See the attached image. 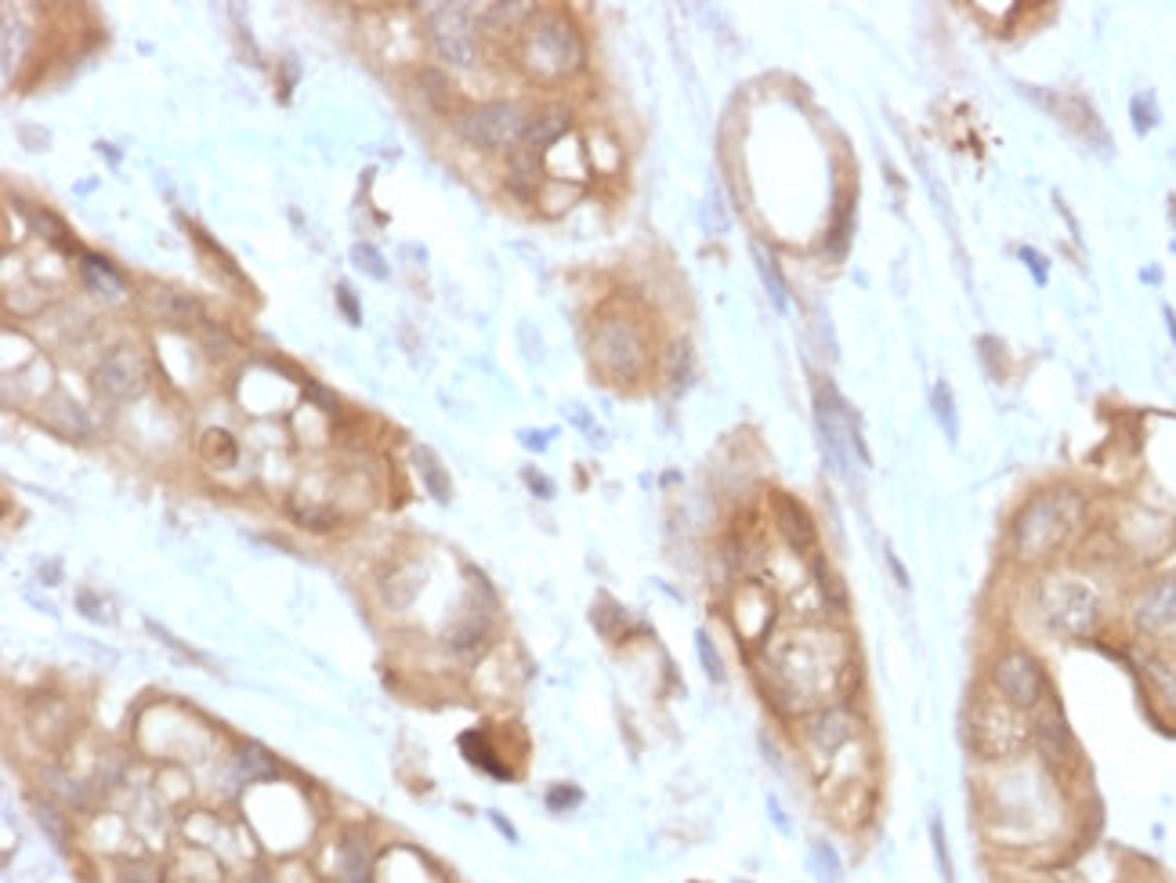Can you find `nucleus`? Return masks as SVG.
Masks as SVG:
<instances>
[{
	"label": "nucleus",
	"mask_w": 1176,
	"mask_h": 883,
	"mask_svg": "<svg viewBox=\"0 0 1176 883\" xmlns=\"http://www.w3.org/2000/svg\"><path fill=\"white\" fill-rule=\"evenodd\" d=\"M1086 519V497L1078 489H1046L1032 497L1013 519V558L1024 565L1046 562L1072 540Z\"/></svg>",
	"instance_id": "obj_1"
},
{
	"label": "nucleus",
	"mask_w": 1176,
	"mask_h": 883,
	"mask_svg": "<svg viewBox=\"0 0 1176 883\" xmlns=\"http://www.w3.org/2000/svg\"><path fill=\"white\" fill-rule=\"evenodd\" d=\"M967 742L981 760H1013L1028 750L1032 742V725L1028 714H1021L1018 706H1010L1007 699L996 692H981L967 714Z\"/></svg>",
	"instance_id": "obj_2"
},
{
	"label": "nucleus",
	"mask_w": 1176,
	"mask_h": 883,
	"mask_svg": "<svg viewBox=\"0 0 1176 883\" xmlns=\"http://www.w3.org/2000/svg\"><path fill=\"white\" fill-rule=\"evenodd\" d=\"M522 66L539 80L568 77L583 66V40L565 18L536 15L522 37Z\"/></svg>",
	"instance_id": "obj_3"
},
{
	"label": "nucleus",
	"mask_w": 1176,
	"mask_h": 883,
	"mask_svg": "<svg viewBox=\"0 0 1176 883\" xmlns=\"http://www.w3.org/2000/svg\"><path fill=\"white\" fill-rule=\"evenodd\" d=\"M1039 612L1046 627L1064 638H1086L1100 619V598L1083 576L1053 573L1039 587Z\"/></svg>",
	"instance_id": "obj_4"
},
{
	"label": "nucleus",
	"mask_w": 1176,
	"mask_h": 883,
	"mask_svg": "<svg viewBox=\"0 0 1176 883\" xmlns=\"http://www.w3.org/2000/svg\"><path fill=\"white\" fill-rule=\"evenodd\" d=\"M988 688L999 699H1007L1010 706H1018L1021 714H1032L1046 703V670L1028 649L1010 644L1002 649L988 666Z\"/></svg>",
	"instance_id": "obj_5"
},
{
	"label": "nucleus",
	"mask_w": 1176,
	"mask_h": 883,
	"mask_svg": "<svg viewBox=\"0 0 1176 883\" xmlns=\"http://www.w3.org/2000/svg\"><path fill=\"white\" fill-rule=\"evenodd\" d=\"M590 355H595V362L612 381H634L644 370V362H649V348H644L641 330L627 316H605L598 322L595 341H590Z\"/></svg>",
	"instance_id": "obj_6"
},
{
	"label": "nucleus",
	"mask_w": 1176,
	"mask_h": 883,
	"mask_svg": "<svg viewBox=\"0 0 1176 883\" xmlns=\"http://www.w3.org/2000/svg\"><path fill=\"white\" fill-rule=\"evenodd\" d=\"M528 131V113L517 102H489L457 116V135L478 149H507Z\"/></svg>",
	"instance_id": "obj_7"
},
{
	"label": "nucleus",
	"mask_w": 1176,
	"mask_h": 883,
	"mask_svg": "<svg viewBox=\"0 0 1176 883\" xmlns=\"http://www.w3.org/2000/svg\"><path fill=\"white\" fill-rule=\"evenodd\" d=\"M861 720L847 706H822L804 720V742L818 760H829L844 753L858 739Z\"/></svg>",
	"instance_id": "obj_8"
},
{
	"label": "nucleus",
	"mask_w": 1176,
	"mask_h": 883,
	"mask_svg": "<svg viewBox=\"0 0 1176 883\" xmlns=\"http://www.w3.org/2000/svg\"><path fill=\"white\" fill-rule=\"evenodd\" d=\"M427 34L435 40V51L452 66H468L474 59L471 44V18L463 4H438L427 18Z\"/></svg>",
	"instance_id": "obj_9"
},
{
	"label": "nucleus",
	"mask_w": 1176,
	"mask_h": 883,
	"mask_svg": "<svg viewBox=\"0 0 1176 883\" xmlns=\"http://www.w3.org/2000/svg\"><path fill=\"white\" fill-rule=\"evenodd\" d=\"M1129 619L1140 634H1151V638L1176 630V576H1159L1154 584L1143 587L1140 598L1133 601Z\"/></svg>",
	"instance_id": "obj_10"
},
{
	"label": "nucleus",
	"mask_w": 1176,
	"mask_h": 883,
	"mask_svg": "<svg viewBox=\"0 0 1176 883\" xmlns=\"http://www.w3.org/2000/svg\"><path fill=\"white\" fill-rule=\"evenodd\" d=\"M94 384H99L102 395L110 398H135L145 392L149 384V366L142 359V351L135 348H116L105 355V362L94 373Z\"/></svg>",
	"instance_id": "obj_11"
},
{
	"label": "nucleus",
	"mask_w": 1176,
	"mask_h": 883,
	"mask_svg": "<svg viewBox=\"0 0 1176 883\" xmlns=\"http://www.w3.org/2000/svg\"><path fill=\"white\" fill-rule=\"evenodd\" d=\"M1032 739H1035V746H1039V753L1046 757V764H1053V768L1068 764V757L1075 753L1072 731H1068L1061 709H1057L1053 703L1039 706V717H1035V725H1032Z\"/></svg>",
	"instance_id": "obj_12"
},
{
	"label": "nucleus",
	"mask_w": 1176,
	"mask_h": 883,
	"mask_svg": "<svg viewBox=\"0 0 1176 883\" xmlns=\"http://www.w3.org/2000/svg\"><path fill=\"white\" fill-rule=\"evenodd\" d=\"M775 522H779V533L790 540V547H796V551H807V547L815 543V525L796 500L775 497Z\"/></svg>",
	"instance_id": "obj_13"
},
{
	"label": "nucleus",
	"mask_w": 1176,
	"mask_h": 883,
	"mask_svg": "<svg viewBox=\"0 0 1176 883\" xmlns=\"http://www.w3.org/2000/svg\"><path fill=\"white\" fill-rule=\"evenodd\" d=\"M568 124H572V116H568L565 110H547V113H539L536 120L528 124V131H525V138H522V149H528V153H536V156H539V153H547L550 145L565 138Z\"/></svg>",
	"instance_id": "obj_14"
},
{
	"label": "nucleus",
	"mask_w": 1176,
	"mask_h": 883,
	"mask_svg": "<svg viewBox=\"0 0 1176 883\" xmlns=\"http://www.w3.org/2000/svg\"><path fill=\"white\" fill-rule=\"evenodd\" d=\"M1140 670H1143V681H1148L1154 699H1159L1165 709H1176V666L1169 660H1162V655H1143Z\"/></svg>",
	"instance_id": "obj_15"
},
{
	"label": "nucleus",
	"mask_w": 1176,
	"mask_h": 883,
	"mask_svg": "<svg viewBox=\"0 0 1176 883\" xmlns=\"http://www.w3.org/2000/svg\"><path fill=\"white\" fill-rule=\"evenodd\" d=\"M80 272H84V283H88L99 297H105V300L124 297V283H120V276L113 272V265L99 261V257H84Z\"/></svg>",
	"instance_id": "obj_16"
},
{
	"label": "nucleus",
	"mask_w": 1176,
	"mask_h": 883,
	"mask_svg": "<svg viewBox=\"0 0 1176 883\" xmlns=\"http://www.w3.org/2000/svg\"><path fill=\"white\" fill-rule=\"evenodd\" d=\"M413 464H417L420 475H424V489L431 492V497H435L438 503H449V497H452L449 475H446V468L438 464V457L431 453L427 446H420V449H413Z\"/></svg>",
	"instance_id": "obj_17"
},
{
	"label": "nucleus",
	"mask_w": 1176,
	"mask_h": 883,
	"mask_svg": "<svg viewBox=\"0 0 1176 883\" xmlns=\"http://www.w3.org/2000/svg\"><path fill=\"white\" fill-rule=\"evenodd\" d=\"M489 627H493V623H489L485 612H463V616L446 630V641L452 644V649L468 652V649H474V644H482V638L489 634Z\"/></svg>",
	"instance_id": "obj_18"
},
{
	"label": "nucleus",
	"mask_w": 1176,
	"mask_h": 883,
	"mask_svg": "<svg viewBox=\"0 0 1176 883\" xmlns=\"http://www.w3.org/2000/svg\"><path fill=\"white\" fill-rule=\"evenodd\" d=\"M753 261H757V272H760L764 290L771 294V305L779 308V311H785V305H790V294H785L779 261H775V257L768 254V246H764V243H753Z\"/></svg>",
	"instance_id": "obj_19"
},
{
	"label": "nucleus",
	"mask_w": 1176,
	"mask_h": 883,
	"mask_svg": "<svg viewBox=\"0 0 1176 883\" xmlns=\"http://www.w3.org/2000/svg\"><path fill=\"white\" fill-rule=\"evenodd\" d=\"M344 876L341 883H366V869H370V850L359 836H344V855H341Z\"/></svg>",
	"instance_id": "obj_20"
},
{
	"label": "nucleus",
	"mask_w": 1176,
	"mask_h": 883,
	"mask_svg": "<svg viewBox=\"0 0 1176 883\" xmlns=\"http://www.w3.org/2000/svg\"><path fill=\"white\" fill-rule=\"evenodd\" d=\"M156 311L164 319H175V322H192L200 316L196 300H192L189 294H178V290H159V294L153 297Z\"/></svg>",
	"instance_id": "obj_21"
},
{
	"label": "nucleus",
	"mask_w": 1176,
	"mask_h": 883,
	"mask_svg": "<svg viewBox=\"0 0 1176 883\" xmlns=\"http://www.w3.org/2000/svg\"><path fill=\"white\" fill-rule=\"evenodd\" d=\"M200 449H203V457H207L214 468H232L235 464V438L229 435V431L210 427L207 435H203Z\"/></svg>",
	"instance_id": "obj_22"
},
{
	"label": "nucleus",
	"mask_w": 1176,
	"mask_h": 883,
	"mask_svg": "<svg viewBox=\"0 0 1176 883\" xmlns=\"http://www.w3.org/2000/svg\"><path fill=\"white\" fill-rule=\"evenodd\" d=\"M460 750H463V757H468L471 764H478V768H485V771H493L496 775V779H507V771L500 768V760H496L493 757V750H489V742H485L482 735H478V731H468V735H463L460 739Z\"/></svg>",
	"instance_id": "obj_23"
},
{
	"label": "nucleus",
	"mask_w": 1176,
	"mask_h": 883,
	"mask_svg": "<svg viewBox=\"0 0 1176 883\" xmlns=\"http://www.w3.org/2000/svg\"><path fill=\"white\" fill-rule=\"evenodd\" d=\"M536 181H539V156L528 153V149L514 153V159H511V189L517 192V196H528V189H533Z\"/></svg>",
	"instance_id": "obj_24"
},
{
	"label": "nucleus",
	"mask_w": 1176,
	"mask_h": 883,
	"mask_svg": "<svg viewBox=\"0 0 1176 883\" xmlns=\"http://www.w3.org/2000/svg\"><path fill=\"white\" fill-rule=\"evenodd\" d=\"M811 869L815 876L822 883H840L844 880V866H840L836 850L826 844V840H818V844H811Z\"/></svg>",
	"instance_id": "obj_25"
},
{
	"label": "nucleus",
	"mask_w": 1176,
	"mask_h": 883,
	"mask_svg": "<svg viewBox=\"0 0 1176 883\" xmlns=\"http://www.w3.org/2000/svg\"><path fill=\"white\" fill-rule=\"evenodd\" d=\"M240 771L246 775V779H272V775H276V760L268 757L261 746L246 742V746H240Z\"/></svg>",
	"instance_id": "obj_26"
},
{
	"label": "nucleus",
	"mask_w": 1176,
	"mask_h": 883,
	"mask_svg": "<svg viewBox=\"0 0 1176 883\" xmlns=\"http://www.w3.org/2000/svg\"><path fill=\"white\" fill-rule=\"evenodd\" d=\"M931 844H934V861H937V872H942V883H956V869H953V855H948L942 815L931 818Z\"/></svg>",
	"instance_id": "obj_27"
},
{
	"label": "nucleus",
	"mask_w": 1176,
	"mask_h": 883,
	"mask_svg": "<svg viewBox=\"0 0 1176 883\" xmlns=\"http://www.w3.org/2000/svg\"><path fill=\"white\" fill-rule=\"evenodd\" d=\"M420 91H424V99L435 105V110H446L449 99H452V88H449L446 73H438V69L420 73Z\"/></svg>",
	"instance_id": "obj_28"
},
{
	"label": "nucleus",
	"mask_w": 1176,
	"mask_h": 883,
	"mask_svg": "<svg viewBox=\"0 0 1176 883\" xmlns=\"http://www.w3.org/2000/svg\"><path fill=\"white\" fill-rule=\"evenodd\" d=\"M351 265L359 268V272L373 276V279H387V261H384L381 251H376L373 243H355L351 246Z\"/></svg>",
	"instance_id": "obj_29"
},
{
	"label": "nucleus",
	"mask_w": 1176,
	"mask_h": 883,
	"mask_svg": "<svg viewBox=\"0 0 1176 883\" xmlns=\"http://www.w3.org/2000/svg\"><path fill=\"white\" fill-rule=\"evenodd\" d=\"M695 649H699V663H703V670H706L710 681H714V684L725 681V663H720L717 644L710 641V634H706V630H699V634H695Z\"/></svg>",
	"instance_id": "obj_30"
},
{
	"label": "nucleus",
	"mask_w": 1176,
	"mask_h": 883,
	"mask_svg": "<svg viewBox=\"0 0 1176 883\" xmlns=\"http://www.w3.org/2000/svg\"><path fill=\"white\" fill-rule=\"evenodd\" d=\"M294 519L305 525V529H316V533H330L333 525H337V514H333L330 508H316V503H308V508H294Z\"/></svg>",
	"instance_id": "obj_31"
},
{
	"label": "nucleus",
	"mask_w": 1176,
	"mask_h": 883,
	"mask_svg": "<svg viewBox=\"0 0 1176 883\" xmlns=\"http://www.w3.org/2000/svg\"><path fill=\"white\" fill-rule=\"evenodd\" d=\"M34 225H37V232H40V235H48V240H55V243L62 246V251H73V240H69V232H66V225H62V221L55 218V214H37Z\"/></svg>",
	"instance_id": "obj_32"
},
{
	"label": "nucleus",
	"mask_w": 1176,
	"mask_h": 883,
	"mask_svg": "<svg viewBox=\"0 0 1176 883\" xmlns=\"http://www.w3.org/2000/svg\"><path fill=\"white\" fill-rule=\"evenodd\" d=\"M579 801H583V793L576 785H550V793H547L550 811H568V807H579Z\"/></svg>",
	"instance_id": "obj_33"
},
{
	"label": "nucleus",
	"mask_w": 1176,
	"mask_h": 883,
	"mask_svg": "<svg viewBox=\"0 0 1176 883\" xmlns=\"http://www.w3.org/2000/svg\"><path fill=\"white\" fill-rule=\"evenodd\" d=\"M522 12H533V4H489L485 8V23L503 26V23H514Z\"/></svg>",
	"instance_id": "obj_34"
},
{
	"label": "nucleus",
	"mask_w": 1176,
	"mask_h": 883,
	"mask_svg": "<svg viewBox=\"0 0 1176 883\" xmlns=\"http://www.w3.org/2000/svg\"><path fill=\"white\" fill-rule=\"evenodd\" d=\"M934 409H937V417H942V424H945V431H948V438H956V409L948 406V384H937V392H934Z\"/></svg>",
	"instance_id": "obj_35"
},
{
	"label": "nucleus",
	"mask_w": 1176,
	"mask_h": 883,
	"mask_svg": "<svg viewBox=\"0 0 1176 883\" xmlns=\"http://www.w3.org/2000/svg\"><path fill=\"white\" fill-rule=\"evenodd\" d=\"M525 486L533 489L536 497H544V500H550V497H554V486H550V482H547V475H539L536 468H525Z\"/></svg>",
	"instance_id": "obj_36"
},
{
	"label": "nucleus",
	"mask_w": 1176,
	"mask_h": 883,
	"mask_svg": "<svg viewBox=\"0 0 1176 883\" xmlns=\"http://www.w3.org/2000/svg\"><path fill=\"white\" fill-rule=\"evenodd\" d=\"M337 300H341V308H344V316H348L351 327H359L362 316H359V300H355L351 286H337Z\"/></svg>",
	"instance_id": "obj_37"
},
{
	"label": "nucleus",
	"mask_w": 1176,
	"mask_h": 883,
	"mask_svg": "<svg viewBox=\"0 0 1176 883\" xmlns=\"http://www.w3.org/2000/svg\"><path fill=\"white\" fill-rule=\"evenodd\" d=\"M34 807H37V818H40V822H44V829H48V833L55 836L59 844H62V822H59V815L51 811V807H48L44 801H37Z\"/></svg>",
	"instance_id": "obj_38"
},
{
	"label": "nucleus",
	"mask_w": 1176,
	"mask_h": 883,
	"mask_svg": "<svg viewBox=\"0 0 1176 883\" xmlns=\"http://www.w3.org/2000/svg\"><path fill=\"white\" fill-rule=\"evenodd\" d=\"M77 609H80L88 619H105V609L99 605V601H94L91 590H84V594H77Z\"/></svg>",
	"instance_id": "obj_39"
},
{
	"label": "nucleus",
	"mask_w": 1176,
	"mask_h": 883,
	"mask_svg": "<svg viewBox=\"0 0 1176 883\" xmlns=\"http://www.w3.org/2000/svg\"><path fill=\"white\" fill-rule=\"evenodd\" d=\"M887 565H891V573L898 576L902 590H909V576H905V568H902V562H898V558H894V554H887Z\"/></svg>",
	"instance_id": "obj_40"
},
{
	"label": "nucleus",
	"mask_w": 1176,
	"mask_h": 883,
	"mask_svg": "<svg viewBox=\"0 0 1176 883\" xmlns=\"http://www.w3.org/2000/svg\"><path fill=\"white\" fill-rule=\"evenodd\" d=\"M768 811L775 815V822H779V829H782V833H790V818L782 815V807L775 804V801H768Z\"/></svg>",
	"instance_id": "obj_41"
},
{
	"label": "nucleus",
	"mask_w": 1176,
	"mask_h": 883,
	"mask_svg": "<svg viewBox=\"0 0 1176 883\" xmlns=\"http://www.w3.org/2000/svg\"><path fill=\"white\" fill-rule=\"evenodd\" d=\"M40 579H44V584H59V579H62V568H59V562H51V568H48V565L40 568Z\"/></svg>",
	"instance_id": "obj_42"
},
{
	"label": "nucleus",
	"mask_w": 1176,
	"mask_h": 883,
	"mask_svg": "<svg viewBox=\"0 0 1176 883\" xmlns=\"http://www.w3.org/2000/svg\"><path fill=\"white\" fill-rule=\"evenodd\" d=\"M522 442H525V446L544 449V446H547V435H533V431H522Z\"/></svg>",
	"instance_id": "obj_43"
},
{
	"label": "nucleus",
	"mask_w": 1176,
	"mask_h": 883,
	"mask_svg": "<svg viewBox=\"0 0 1176 883\" xmlns=\"http://www.w3.org/2000/svg\"><path fill=\"white\" fill-rule=\"evenodd\" d=\"M489 818H493V822H496V826H500V833H503V836H511V840H514V829H511V826H507V818H503V815H496V811H493V815H489Z\"/></svg>",
	"instance_id": "obj_44"
},
{
	"label": "nucleus",
	"mask_w": 1176,
	"mask_h": 883,
	"mask_svg": "<svg viewBox=\"0 0 1176 883\" xmlns=\"http://www.w3.org/2000/svg\"><path fill=\"white\" fill-rule=\"evenodd\" d=\"M1165 319H1169V330H1173V341H1176V319H1173V311H1165Z\"/></svg>",
	"instance_id": "obj_45"
}]
</instances>
